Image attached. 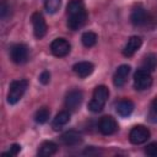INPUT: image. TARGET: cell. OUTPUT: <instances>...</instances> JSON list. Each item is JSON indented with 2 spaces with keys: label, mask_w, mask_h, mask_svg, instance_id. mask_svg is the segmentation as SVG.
<instances>
[{
  "label": "cell",
  "mask_w": 157,
  "mask_h": 157,
  "mask_svg": "<svg viewBox=\"0 0 157 157\" xmlns=\"http://www.w3.org/2000/svg\"><path fill=\"white\" fill-rule=\"evenodd\" d=\"M67 13V27L71 31H77L86 23L87 12L82 0H70L66 7Z\"/></svg>",
  "instance_id": "obj_1"
},
{
  "label": "cell",
  "mask_w": 157,
  "mask_h": 157,
  "mask_svg": "<svg viewBox=\"0 0 157 157\" xmlns=\"http://www.w3.org/2000/svg\"><path fill=\"white\" fill-rule=\"evenodd\" d=\"M108 97H109V90L107 86L104 85H99L94 88L93 91V94H92V99L88 103V109L92 112V113H98L101 112L107 101H108Z\"/></svg>",
  "instance_id": "obj_2"
},
{
  "label": "cell",
  "mask_w": 157,
  "mask_h": 157,
  "mask_svg": "<svg viewBox=\"0 0 157 157\" xmlns=\"http://www.w3.org/2000/svg\"><path fill=\"white\" fill-rule=\"evenodd\" d=\"M27 87H28V81L27 80H25V78L13 80L10 83V87H9L7 103L9 104H16L22 98V96L25 94Z\"/></svg>",
  "instance_id": "obj_3"
},
{
  "label": "cell",
  "mask_w": 157,
  "mask_h": 157,
  "mask_svg": "<svg viewBox=\"0 0 157 157\" xmlns=\"http://www.w3.org/2000/svg\"><path fill=\"white\" fill-rule=\"evenodd\" d=\"M152 85L151 72L145 69H139L134 75V87L137 91H145Z\"/></svg>",
  "instance_id": "obj_4"
},
{
  "label": "cell",
  "mask_w": 157,
  "mask_h": 157,
  "mask_svg": "<svg viewBox=\"0 0 157 157\" xmlns=\"http://www.w3.org/2000/svg\"><path fill=\"white\" fill-rule=\"evenodd\" d=\"M150 136H151L150 130L146 126L136 125L129 132V141L132 145H141V144H145L150 139Z\"/></svg>",
  "instance_id": "obj_5"
},
{
  "label": "cell",
  "mask_w": 157,
  "mask_h": 157,
  "mask_svg": "<svg viewBox=\"0 0 157 157\" xmlns=\"http://www.w3.org/2000/svg\"><path fill=\"white\" fill-rule=\"evenodd\" d=\"M31 22H32V26H33V33H34V37L37 39H40L43 38L45 34H47V22L43 17V15L40 12H33L32 16H31Z\"/></svg>",
  "instance_id": "obj_6"
},
{
  "label": "cell",
  "mask_w": 157,
  "mask_h": 157,
  "mask_svg": "<svg viewBox=\"0 0 157 157\" xmlns=\"http://www.w3.org/2000/svg\"><path fill=\"white\" fill-rule=\"evenodd\" d=\"M70 50H71V45L65 38H55L50 43V52L56 58L66 56L70 53Z\"/></svg>",
  "instance_id": "obj_7"
},
{
  "label": "cell",
  "mask_w": 157,
  "mask_h": 157,
  "mask_svg": "<svg viewBox=\"0 0 157 157\" xmlns=\"http://www.w3.org/2000/svg\"><path fill=\"white\" fill-rule=\"evenodd\" d=\"M10 59L15 64L26 63L27 59H28V48L22 43L13 44L11 47V49H10Z\"/></svg>",
  "instance_id": "obj_8"
},
{
  "label": "cell",
  "mask_w": 157,
  "mask_h": 157,
  "mask_svg": "<svg viewBox=\"0 0 157 157\" xmlns=\"http://www.w3.org/2000/svg\"><path fill=\"white\" fill-rule=\"evenodd\" d=\"M83 99V94L80 90H72L66 94L65 98V105L70 112H76L78 107L81 105Z\"/></svg>",
  "instance_id": "obj_9"
},
{
  "label": "cell",
  "mask_w": 157,
  "mask_h": 157,
  "mask_svg": "<svg viewBox=\"0 0 157 157\" xmlns=\"http://www.w3.org/2000/svg\"><path fill=\"white\" fill-rule=\"evenodd\" d=\"M98 129L103 135H112L118 130V123L112 115H104L98 123Z\"/></svg>",
  "instance_id": "obj_10"
},
{
  "label": "cell",
  "mask_w": 157,
  "mask_h": 157,
  "mask_svg": "<svg viewBox=\"0 0 157 157\" xmlns=\"http://www.w3.org/2000/svg\"><path fill=\"white\" fill-rule=\"evenodd\" d=\"M130 20H131V23L136 27H141L147 23L148 21V16H147V12L146 10L141 6V5H137L132 9L131 11V15H130Z\"/></svg>",
  "instance_id": "obj_11"
},
{
  "label": "cell",
  "mask_w": 157,
  "mask_h": 157,
  "mask_svg": "<svg viewBox=\"0 0 157 157\" xmlns=\"http://www.w3.org/2000/svg\"><path fill=\"white\" fill-rule=\"evenodd\" d=\"M60 142L67 147L77 146L82 142V135L75 130H69V131H65L64 134H61Z\"/></svg>",
  "instance_id": "obj_12"
},
{
  "label": "cell",
  "mask_w": 157,
  "mask_h": 157,
  "mask_svg": "<svg viewBox=\"0 0 157 157\" xmlns=\"http://www.w3.org/2000/svg\"><path fill=\"white\" fill-rule=\"evenodd\" d=\"M130 66L126 65V64H123L120 65L115 72H114V76H113V83L115 87H123L128 80V76L130 74Z\"/></svg>",
  "instance_id": "obj_13"
},
{
  "label": "cell",
  "mask_w": 157,
  "mask_h": 157,
  "mask_svg": "<svg viewBox=\"0 0 157 157\" xmlns=\"http://www.w3.org/2000/svg\"><path fill=\"white\" fill-rule=\"evenodd\" d=\"M141 44H142V39H141L139 36H132V37H130V38L128 39V42H126L124 49H123V54H124L125 56H128V58H129V56H132V55L140 49Z\"/></svg>",
  "instance_id": "obj_14"
},
{
  "label": "cell",
  "mask_w": 157,
  "mask_h": 157,
  "mask_svg": "<svg viewBox=\"0 0 157 157\" xmlns=\"http://www.w3.org/2000/svg\"><path fill=\"white\" fill-rule=\"evenodd\" d=\"M72 70H74V72H75L78 77L85 78V77L90 76V75L93 72L94 66H93V64L90 63V61H78V63H76V64L72 66Z\"/></svg>",
  "instance_id": "obj_15"
},
{
  "label": "cell",
  "mask_w": 157,
  "mask_h": 157,
  "mask_svg": "<svg viewBox=\"0 0 157 157\" xmlns=\"http://www.w3.org/2000/svg\"><path fill=\"white\" fill-rule=\"evenodd\" d=\"M115 110L123 118L129 117L134 112V103L130 99H121L115 104Z\"/></svg>",
  "instance_id": "obj_16"
},
{
  "label": "cell",
  "mask_w": 157,
  "mask_h": 157,
  "mask_svg": "<svg viewBox=\"0 0 157 157\" xmlns=\"http://www.w3.org/2000/svg\"><path fill=\"white\" fill-rule=\"evenodd\" d=\"M70 121V113L67 112V110H61V112H59L56 115H55V118L53 119V121H52V128L54 129V130H60L64 125H66L67 123Z\"/></svg>",
  "instance_id": "obj_17"
},
{
  "label": "cell",
  "mask_w": 157,
  "mask_h": 157,
  "mask_svg": "<svg viewBox=\"0 0 157 157\" xmlns=\"http://www.w3.org/2000/svg\"><path fill=\"white\" fill-rule=\"evenodd\" d=\"M58 151V145L53 141H44L38 150V156L39 157H50L53 155H55V152Z\"/></svg>",
  "instance_id": "obj_18"
},
{
  "label": "cell",
  "mask_w": 157,
  "mask_h": 157,
  "mask_svg": "<svg viewBox=\"0 0 157 157\" xmlns=\"http://www.w3.org/2000/svg\"><path fill=\"white\" fill-rule=\"evenodd\" d=\"M156 67H157V56L155 54H147L142 60L141 69H145L151 72V71L156 70Z\"/></svg>",
  "instance_id": "obj_19"
},
{
  "label": "cell",
  "mask_w": 157,
  "mask_h": 157,
  "mask_svg": "<svg viewBox=\"0 0 157 157\" xmlns=\"http://www.w3.org/2000/svg\"><path fill=\"white\" fill-rule=\"evenodd\" d=\"M50 117V110L47 107L39 108L34 114V120L37 124H45Z\"/></svg>",
  "instance_id": "obj_20"
},
{
  "label": "cell",
  "mask_w": 157,
  "mask_h": 157,
  "mask_svg": "<svg viewBox=\"0 0 157 157\" xmlns=\"http://www.w3.org/2000/svg\"><path fill=\"white\" fill-rule=\"evenodd\" d=\"M81 42L86 48H91L97 43V34L94 32H91V31L85 32L81 36Z\"/></svg>",
  "instance_id": "obj_21"
},
{
  "label": "cell",
  "mask_w": 157,
  "mask_h": 157,
  "mask_svg": "<svg viewBox=\"0 0 157 157\" xmlns=\"http://www.w3.org/2000/svg\"><path fill=\"white\" fill-rule=\"evenodd\" d=\"M61 5V0H44V7L48 13H55Z\"/></svg>",
  "instance_id": "obj_22"
},
{
  "label": "cell",
  "mask_w": 157,
  "mask_h": 157,
  "mask_svg": "<svg viewBox=\"0 0 157 157\" xmlns=\"http://www.w3.org/2000/svg\"><path fill=\"white\" fill-rule=\"evenodd\" d=\"M145 153L150 157H157V142H151L146 146Z\"/></svg>",
  "instance_id": "obj_23"
},
{
  "label": "cell",
  "mask_w": 157,
  "mask_h": 157,
  "mask_svg": "<svg viewBox=\"0 0 157 157\" xmlns=\"http://www.w3.org/2000/svg\"><path fill=\"white\" fill-rule=\"evenodd\" d=\"M20 151H21V146H20L18 144H13V145H11V147L9 148V151H7V152H4L2 155H4V156L13 157V156H16Z\"/></svg>",
  "instance_id": "obj_24"
},
{
  "label": "cell",
  "mask_w": 157,
  "mask_h": 157,
  "mask_svg": "<svg viewBox=\"0 0 157 157\" xmlns=\"http://www.w3.org/2000/svg\"><path fill=\"white\" fill-rule=\"evenodd\" d=\"M9 10H10V7H9L7 2H6L5 0H2L1 6H0V16H1V18H2V20H5V18H6V15H7Z\"/></svg>",
  "instance_id": "obj_25"
},
{
  "label": "cell",
  "mask_w": 157,
  "mask_h": 157,
  "mask_svg": "<svg viewBox=\"0 0 157 157\" xmlns=\"http://www.w3.org/2000/svg\"><path fill=\"white\" fill-rule=\"evenodd\" d=\"M49 81H50V74H49V71H43L39 75V82L42 85H47V83H49Z\"/></svg>",
  "instance_id": "obj_26"
},
{
  "label": "cell",
  "mask_w": 157,
  "mask_h": 157,
  "mask_svg": "<svg viewBox=\"0 0 157 157\" xmlns=\"http://www.w3.org/2000/svg\"><path fill=\"white\" fill-rule=\"evenodd\" d=\"M83 153H85V155H98L99 151H98V150H94L93 147H90V148H87Z\"/></svg>",
  "instance_id": "obj_27"
},
{
  "label": "cell",
  "mask_w": 157,
  "mask_h": 157,
  "mask_svg": "<svg viewBox=\"0 0 157 157\" xmlns=\"http://www.w3.org/2000/svg\"><path fill=\"white\" fill-rule=\"evenodd\" d=\"M152 109H153L155 113H157V98H155V101L152 103Z\"/></svg>",
  "instance_id": "obj_28"
}]
</instances>
